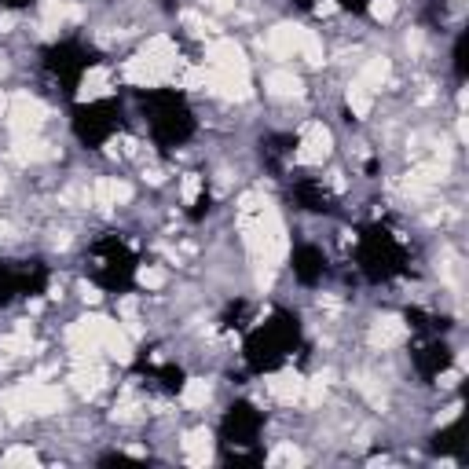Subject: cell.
I'll return each instance as SVG.
<instances>
[{"label":"cell","instance_id":"1","mask_svg":"<svg viewBox=\"0 0 469 469\" xmlns=\"http://www.w3.org/2000/svg\"><path fill=\"white\" fill-rule=\"evenodd\" d=\"M8 125H12L15 136H34L45 125V106L29 99V95H15L12 106H8Z\"/></svg>","mask_w":469,"mask_h":469},{"label":"cell","instance_id":"2","mask_svg":"<svg viewBox=\"0 0 469 469\" xmlns=\"http://www.w3.org/2000/svg\"><path fill=\"white\" fill-rule=\"evenodd\" d=\"M206 62L209 70H224V73H246L250 62H246V51L234 45L231 37H220L206 48Z\"/></svg>","mask_w":469,"mask_h":469},{"label":"cell","instance_id":"3","mask_svg":"<svg viewBox=\"0 0 469 469\" xmlns=\"http://www.w3.org/2000/svg\"><path fill=\"white\" fill-rule=\"evenodd\" d=\"M19 389H23V400H26L29 414H56V411H62V403H67L62 389L45 385V381H26V385H19Z\"/></svg>","mask_w":469,"mask_h":469},{"label":"cell","instance_id":"4","mask_svg":"<svg viewBox=\"0 0 469 469\" xmlns=\"http://www.w3.org/2000/svg\"><path fill=\"white\" fill-rule=\"evenodd\" d=\"M330 154V132L323 125H308L301 136V151H297V162L301 165H319Z\"/></svg>","mask_w":469,"mask_h":469},{"label":"cell","instance_id":"5","mask_svg":"<svg viewBox=\"0 0 469 469\" xmlns=\"http://www.w3.org/2000/svg\"><path fill=\"white\" fill-rule=\"evenodd\" d=\"M301 37H304L301 26H275L264 45H268V51H272L275 59H290L293 51L301 48Z\"/></svg>","mask_w":469,"mask_h":469},{"label":"cell","instance_id":"6","mask_svg":"<svg viewBox=\"0 0 469 469\" xmlns=\"http://www.w3.org/2000/svg\"><path fill=\"white\" fill-rule=\"evenodd\" d=\"M403 337H407V326L392 315L378 319V323L370 326V345H378V348H392V345H400Z\"/></svg>","mask_w":469,"mask_h":469},{"label":"cell","instance_id":"7","mask_svg":"<svg viewBox=\"0 0 469 469\" xmlns=\"http://www.w3.org/2000/svg\"><path fill=\"white\" fill-rule=\"evenodd\" d=\"M268 389H272V396H275V400H282V403H301L304 378H301V374H293V370H286V374H275V378L268 381Z\"/></svg>","mask_w":469,"mask_h":469},{"label":"cell","instance_id":"8","mask_svg":"<svg viewBox=\"0 0 469 469\" xmlns=\"http://www.w3.org/2000/svg\"><path fill=\"white\" fill-rule=\"evenodd\" d=\"M103 348L110 352L117 363H129V359H132V334H129L125 326L110 323V330L103 334Z\"/></svg>","mask_w":469,"mask_h":469},{"label":"cell","instance_id":"9","mask_svg":"<svg viewBox=\"0 0 469 469\" xmlns=\"http://www.w3.org/2000/svg\"><path fill=\"white\" fill-rule=\"evenodd\" d=\"M264 88H268L272 95H279V99H293V95L304 92V84H301V77H297V73H290V70H275V73H268Z\"/></svg>","mask_w":469,"mask_h":469},{"label":"cell","instance_id":"10","mask_svg":"<svg viewBox=\"0 0 469 469\" xmlns=\"http://www.w3.org/2000/svg\"><path fill=\"white\" fill-rule=\"evenodd\" d=\"M125 81H132V84H158V81H165V77H162V70H158L147 56H136V59L125 62Z\"/></svg>","mask_w":469,"mask_h":469},{"label":"cell","instance_id":"11","mask_svg":"<svg viewBox=\"0 0 469 469\" xmlns=\"http://www.w3.org/2000/svg\"><path fill=\"white\" fill-rule=\"evenodd\" d=\"M67 19H81V8L67 4V0H45V23H40L45 34H56Z\"/></svg>","mask_w":469,"mask_h":469},{"label":"cell","instance_id":"12","mask_svg":"<svg viewBox=\"0 0 469 469\" xmlns=\"http://www.w3.org/2000/svg\"><path fill=\"white\" fill-rule=\"evenodd\" d=\"M184 451H187V462H191V466H209V462H213L209 433H206V429H195V433H187V440H184Z\"/></svg>","mask_w":469,"mask_h":469},{"label":"cell","instance_id":"13","mask_svg":"<svg viewBox=\"0 0 469 469\" xmlns=\"http://www.w3.org/2000/svg\"><path fill=\"white\" fill-rule=\"evenodd\" d=\"M56 151H51L48 143L34 140V136H15V147H12V158L15 162H40V158H51Z\"/></svg>","mask_w":469,"mask_h":469},{"label":"cell","instance_id":"14","mask_svg":"<svg viewBox=\"0 0 469 469\" xmlns=\"http://www.w3.org/2000/svg\"><path fill=\"white\" fill-rule=\"evenodd\" d=\"M0 352H4L0 363H8V356H23V352H29V323H19L12 334L0 337Z\"/></svg>","mask_w":469,"mask_h":469},{"label":"cell","instance_id":"15","mask_svg":"<svg viewBox=\"0 0 469 469\" xmlns=\"http://www.w3.org/2000/svg\"><path fill=\"white\" fill-rule=\"evenodd\" d=\"M70 381H73V389H77L81 396H95V392L103 389L106 374H103L99 367H77V370H73V378H70Z\"/></svg>","mask_w":469,"mask_h":469},{"label":"cell","instance_id":"16","mask_svg":"<svg viewBox=\"0 0 469 469\" xmlns=\"http://www.w3.org/2000/svg\"><path fill=\"white\" fill-rule=\"evenodd\" d=\"M106 92H110V73L99 67V70H88V77H84L77 99H99V95H106Z\"/></svg>","mask_w":469,"mask_h":469},{"label":"cell","instance_id":"17","mask_svg":"<svg viewBox=\"0 0 469 469\" xmlns=\"http://www.w3.org/2000/svg\"><path fill=\"white\" fill-rule=\"evenodd\" d=\"M389 77V59L385 56H374V59H367L363 62V70H359V81L367 84V88H381Z\"/></svg>","mask_w":469,"mask_h":469},{"label":"cell","instance_id":"18","mask_svg":"<svg viewBox=\"0 0 469 469\" xmlns=\"http://www.w3.org/2000/svg\"><path fill=\"white\" fill-rule=\"evenodd\" d=\"M348 106H352V114H356V117H367L370 114L374 99H370V88H367L363 81H352L348 84Z\"/></svg>","mask_w":469,"mask_h":469},{"label":"cell","instance_id":"19","mask_svg":"<svg viewBox=\"0 0 469 469\" xmlns=\"http://www.w3.org/2000/svg\"><path fill=\"white\" fill-rule=\"evenodd\" d=\"M209 396H213V385L202 378H191L184 385V407H206Z\"/></svg>","mask_w":469,"mask_h":469},{"label":"cell","instance_id":"20","mask_svg":"<svg viewBox=\"0 0 469 469\" xmlns=\"http://www.w3.org/2000/svg\"><path fill=\"white\" fill-rule=\"evenodd\" d=\"M304 56L308 67H323V40H319L315 29H304V37H301V48H297Z\"/></svg>","mask_w":469,"mask_h":469},{"label":"cell","instance_id":"21","mask_svg":"<svg viewBox=\"0 0 469 469\" xmlns=\"http://www.w3.org/2000/svg\"><path fill=\"white\" fill-rule=\"evenodd\" d=\"M326 381H330V374H319V378H312V381H304V392H301V400L308 403V407H315V403H323V396H326Z\"/></svg>","mask_w":469,"mask_h":469},{"label":"cell","instance_id":"22","mask_svg":"<svg viewBox=\"0 0 469 469\" xmlns=\"http://www.w3.org/2000/svg\"><path fill=\"white\" fill-rule=\"evenodd\" d=\"M92 202L99 206L103 213L106 209H114V180H95V187H92Z\"/></svg>","mask_w":469,"mask_h":469},{"label":"cell","instance_id":"23","mask_svg":"<svg viewBox=\"0 0 469 469\" xmlns=\"http://www.w3.org/2000/svg\"><path fill=\"white\" fill-rule=\"evenodd\" d=\"M0 466H4V469H15V466H37V455L29 451V447H12V451L0 458Z\"/></svg>","mask_w":469,"mask_h":469},{"label":"cell","instance_id":"24","mask_svg":"<svg viewBox=\"0 0 469 469\" xmlns=\"http://www.w3.org/2000/svg\"><path fill=\"white\" fill-rule=\"evenodd\" d=\"M136 279H140L143 290H162V286H165V272L158 268V264H147V268H140Z\"/></svg>","mask_w":469,"mask_h":469},{"label":"cell","instance_id":"25","mask_svg":"<svg viewBox=\"0 0 469 469\" xmlns=\"http://www.w3.org/2000/svg\"><path fill=\"white\" fill-rule=\"evenodd\" d=\"M272 466H304V455L297 451L293 444H282V447H275V455H272Z\"/></svg>","mask_w":469,"mask_h":469},{"label":"cell","instance_id":"26","mask_svg":"<svg viewBox=\"0 0 469 469\" xmlns=\"http://www.w3.org/2000/svg\"><path fill=\"white\" fill-rule=\"evenodd\" d=\"M184 26L191 29V34H198V37H206V34H213V29H217L213 23H206L198 12H187V15H184Z\"/></svg>","mask_w":469,"mask_h":469},{"label":"cell","instance_id":"27","mask_svg":"<svg viewBox=\"0 0 469 469\" xmlns=\"http://www.w3.org/2000/svg\"><path fill=\"white\" fill-rule=\"evenodd\" d=\"M370 15H374L378 23H389V19L396 15V4H392V0H370Z\"/></svg>","mask_w":469,"mask_h":469},{"label":"cell","instance_id":"28","mask_svg":"<svg viewBox=\"0 0 469 469\" xmlns=\"http://www.w3.org/2000/svg\"><path fill=\"white\" fill-rule=\"evenodd\" d=\"M198 191H202V176H195V173H191V176L184 180V202H187V206L198 198Z\"/></svg>","mask_w":469,"mask_h":469},{"label":"cell","instance_id":"29","mask_svg":"<svg viewBox=\"0 0 469 469\" xmlns=\"http://www.w3.org/2000/svg\"><path fill=\"white\" fill-rule=\"evenodd\" d=\"M206 73L209 70H187L184 73V84H187V88H206Z\"/></svg>","mask_w":469,"mask_h":469},{"label":"cell","instance_id":"30","mask_svg":"<svg viewBox=\"0 0 469 469\" xmlns=\"http://www.w3.org/2000/svg\"><path fill=\"white\" fill-rule=\"evenodd\" d=\"M202 8H206V12L224 15V12H231V8H234V0H202Z\"/></svg>","mask_w":469,"mask_h":469},{"label":"cell","instance_id":"31","mask_svg":"<svg viewBox=\"0 0 469 469\" xmlns=\"http://www.w3.org/2000/svg\"><path fill=\"white\" fill-rule=\"evenodd\" d=\"M129 198H132V187H129V184H117V180H114V206H125Z\"/></svg>","mask_w":469,"mask_h":469},{"label":"cell","instance_id":"32","mask_svg":"<svg viewBox=\"0 0 469 469\" xmlns=\"http://www.w3.org/2000/svg\"><path fill=\"white\" fill-rule=\"evenodd\" d=\"M136 411H140L136 403H121V407L114 411V418H117V422H132V418H136Z\"/></svg>","mask_w":469,"mask_h":469},{"label":"cell","instance_id":"33","mask_svg":"<svg viewBox=\"0 0 469 469\" xmlns=\"http://www.w3.org/2000/svg\"><path fill=\"white\" fill-rule=\"evenodd\" d=\"M77 290H81V297H84V301H88V304H95V301H99V290H95V286H88V282H81Z\"/></svg>","mask_w":469,"mask_h":469},{"label":"cell","instance_id":"34","mask_svg":"<svg viewBox=\"0 0 469 469\" xmlns=\"http://www.w3.org/2000/svg\"><path fill=\"white\" fill-rule=\"evenodd\" d=\"M455 381H458V370H447V374L440 378V385H447V389H451V385H455Z\"/></svg>","mask_w":469,"mask_h":469},{"label":"cell","instance_id":"35","mask_svg":"<svg viewBox=\"0 0 469 469\" xmlns=\"http://www.w3.org/2000/svg\"><path fill=\"white\" fill-rule=\"evenodd\" d=\"M12 26H15V19H12V15H0V34H8Z\"/></svg>","mask_w":469,"mask_h":469},{"label":"cell","instance_id":"36","mask_svg":"<svg viewBox=\"0 0 469 469\" xmlns=\"http://www.w3.org/2000/svg\"><path fill=\"white\" fill-rule=\"evenodd\" d=\"M8 106H12V99H8V92H0V117H8Z\"/></svg>","mask_w":469,"mask_h":469},{"label":"cell","instance_id":"37","mask_svg":"<svg viewBox=\"0 0 469 469\" xmlns=\"http://www.w3.org/2000/svg\"><path fill=\"white\" fill-rule=\"evenodd\" d=\"M407 48H411V51H418V48H422V37H418V34H411V37H407Z\"/></svg>","mask_w":469,"mask_h":469},{"label":"cell","instance_id":"38","mask_svg":"<svg viewBox=\"0 0 469 469\" xmlns=\"http://www.w3.org/2000/svg\"><path fill=\"white\" fill-rule=\"evenodd\" d=\"M121 312L132 319V312H136V301H132V297H129V301H121Z\"/></svg>","mask_w":469,"mask_h":469},{"label":"cell","instance_id":"39","mask_svg":"<svg viewBox=\"0 0 469 469\" xmlns=\"http://www.w3.org/2000/svg\"><path fill=\"white\" fill-rule=\"evenodd\" d=\"M337 12V4H330V0H326V4H319V15H334Z\"/></svg>","mask_w":469,"mask_h":469},{"label":"cell","instance_id":"40","mask_svg":"<svg viewBox=\"0 0 469 469\" xmlns=\"http://www.w3.org/2000/svg\"><path fill=\"white\" fill-rule=\"evenodd\" d=\"M4 70H8V62H4V59H0V73H4Z\"/></svg>","mask_w":469,"mask_h":469},{"label":"cell","instance_id":"41","mask_svg":"<svg viewBox=\"0 0 469 469\" xmlns=\"http://www.w3.org/2000/svg\"><path fill=\"white\" fill-rule=\"evenodd\" d=\"M4 184H8V180H4V176H0V191H4Z\"/></svg>","mask_w":469,"mask_h":469}]
</instances>
